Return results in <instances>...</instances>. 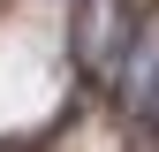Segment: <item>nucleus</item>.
Masks as SVG:
<instances>
[{
  "label": "nucleus",
  "instance_id": "obj_1",
  "mask_svg": "<svg viewBox=\"0 0 159 152\" xmlns=\"http://www.w3.org/2000/svg\"><path fill=\"white\" fill-rule=\"evenodd\" d=\"M136 38H144V23H136L129 0H84V15H76V61L91 76H114V84H121Z\"/></svg>",
  "mask_w": 159,
  "mask_h": 152
},
{
  "label": "nucleus",
  "instance_id": "obj_2",
  "mask_svg": "<svg viewBox=\"0 0 159 152\" xmlns=\"http://www.w3.org/2000/svg\"><path fill=\"white\" fill-rule=\"evenodd\" d=\"M121 99L136 122H159V38L144 31L136 38V53H129V69H121Z\"/></svg>",
  "mask_w": 159,
  "mask_h": 152
}]
</instances>
